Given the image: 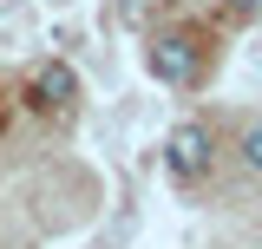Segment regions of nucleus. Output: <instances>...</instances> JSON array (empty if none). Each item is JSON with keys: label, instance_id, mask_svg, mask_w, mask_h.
I'll return each instance as SVG.
<instances>
[{"label": "nucleus", "instance_id": "1", "mask_svg": "<svg viewBox=\"0 0 262 249\" xmlns=\"http://www.w3.org/2000/svg\"><path fill=\"white\" fill-rule=\"evenodd\" d=\"M164 164H170V177H203L210 164H216V138L203 131V125H177L170 138H164Z\"/></svg>", "mask_w": 262, "mask_h": 249}, {"label": "nucleus", "instance_id": "2", "mask_svg": "<svg viewBox=\"0 0 262 249\" xmlns=\"http://www.w3.org/2000/svg\"><path fill=\"white\" fill-rule=\"evenodd\" d=\"M144 66H151L158 86H190L196 79V46L184 39V33H158V39L144 46Z\"/></svg>", "mask_w": 262, "mask_h": 249}, {"label": "nucleus", "instance_id": "3", "mask_svg": "<svg viewBox=\"0 0 262 249\" xmlns=\"http://www.w3.org/2000/svg\"><path fill=\"white\" fill-rule=\"evenodd\" d=\"M33 98L46 105V112H72V98H79V72L66 59H46L39 72H33Z\"/></svg>", "mask_w": 262, "mask_h": 249}, {"label": "nucleus", "instance_id": "4", "mask_svg": "<svg viewBox=\"0 0 262 249\" xmlns=\"http://www.w3.org/2000/svg\"><path fill=\"white\" fill-rule=\"evenodd\" d=\"M243 164L262 177V125H249V131H243Z\"/></svg>", "mask_w": 262, "mask_h": 249}, {"label": "nucleus", "instance_id": "5", "mask_svg": "<svg viewBox=\"0 0 262 249\" xmlns=\"http://www.w3.org/2000/svg\"><path fill=\"white\" fill-rule=\"evenodd\" d=\"M223 7H229V13H236V20H249V13H256L262 0H223Z\"/></svg>", "mask_w": 262, "mask_h": 249}]
</instances>
